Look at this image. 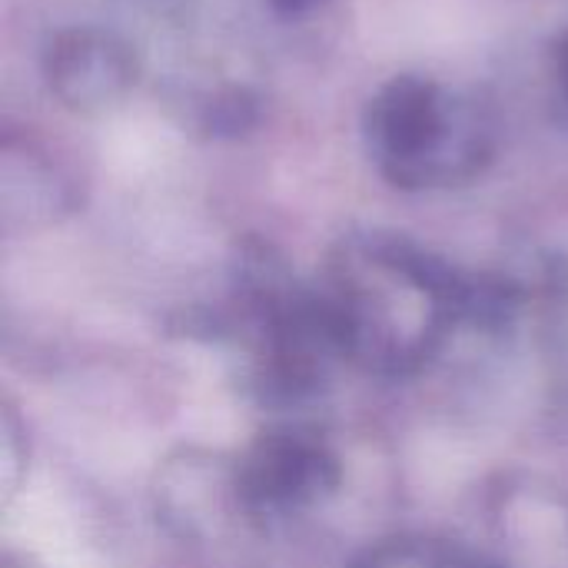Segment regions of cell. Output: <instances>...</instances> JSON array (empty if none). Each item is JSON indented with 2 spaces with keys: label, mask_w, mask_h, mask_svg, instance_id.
<instances>
[{
  "label": "cell",
  "mask_w": 568,
  "mask_h": 568,
  "mask_svg": "<svg viewBox=\"0 0 568 568\" xmlns=\"http://www.w3.org/2000/svg\"><path fill=\"white\" fill-rule=\"evenodd\" d=\"M0 193H3L7 216L33 220V216H50L67 206V186L57 176V170L30 146L17 150L13 140L3 143Z\"/></svg>",
  "instance_id": "4"
},
{
  "label": "cell",
  "mask_w": 568,
  "mask_h": 568,
  "mask_svg": "<svg viewBox=\"0 0 568 568\" xmlns=\"http://www.w3.org/2000/svg\"><path fill=\"white\" fill-rule=\"evenodd\" d=\"M40 67L47 90L67 110L83 116L120 106L140 77L136 47L97 23H73L50 33L40 53Z\"/></svg>",
  "instance_id": "2"
},
{
  "label": "cell",
  "mask_w": 568,
  "mask_h": 568,
  "mask_svg": "<svg viewBox=\"0 0 568 568\" xmlns=\"http://www.w3.org/2000/svg\"><path fill=\"white\" fill-rule=\"evenodd\" d=\"M329 483H333V463L320 449L296 439L263 443L243 473L246 496L260 506L303 503Z\"/></svg>",
  "instance_id": "3"
},
{
  "label": "cell",
  "mask_w": 568,
  "mask_h": 568,
  "mask_svg": "<svg viewBox=\"0 0 568 568\" xmlns=\"http://www.w3.org/2000/svg\"><path fill=\"white\" fill-rule=\"evenodd\" d=\"M552 87H556V103L568 120V30L552 47Z\"/></svg>",
  "instance_id": "5"
},
{
  "label": "cell",
  "mask_w": 568,
  "mask_h": 568,
  "mask_svg": "<svg viewBox=\"0 0 568 568\" xmlns=\"http://www.w3.org/2000/svg\"><path fill=\"white\" fill-rule=\"evenodd\" d=\"M376 170L399 190H446L479 176L499 143L496 116L473 93L436 77L386 80L363 116Z\"/></svg>",
  "instance_id": "1"
},
{
  "label": "cell",
  "mask_w": 568,
  "mask_h": 568,
  "mask_svg": "<svg viewBox=\"0 0 568 568\" xmlns=\"http://www.w3.org/2000/svg\"><path fill=\"white\" fill-rule=\"evenodd\" d=\"M326 0H270V7L283 17H306L313 10H320Z\"/></svg>",
  "instance_id": "6"
}]
</instances>
